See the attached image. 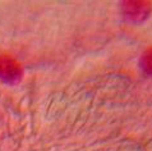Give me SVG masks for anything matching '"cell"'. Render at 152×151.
I'll list each match as a JSON object with an SVG mask.
<instances>
[{
	"label": "cell",
	"mask_w": 152,
	"mask_h": 151,
	"mask_svg": "<svg viewBox=\"0 0 152 151\" xmlns=\"http://www.w3.org/2000/svg\"><path fill=\"white\" fill-rule=\"evenodd\" d=\"M22 77V67L9 55L0 56V79L7 83H15Z\"/></svg>",
	"instance_id": "cell-1"
},
{
	"label": "cell",
	"mask_w": 152,
	"mask_h": 151,
	"mask_svg": "<svg viewBox=\"0 0 152 151\" xmlns=\"http://www.w3.org/2000/svg\"><path fill=\"white\" fill-rule=\"evenodd\" d=\"M141 64H142V69L145 70L147 74L152 76V48H150L143 54Z\"/></svg>",
	"instance_id": "cell-3"
},
{
	"label": "cell",
	"mask_w": 152,
	"mask_h": 151,
	"mask_svg": "<svg viewBox=\"0 0 152 151\" xmlns=\"http://www.w3.org/2000/svg\"><path fill=\"white\" fill-rule=\"evenodd\" d=\"M150 4L146 1H128L124 3V13L126 18L132 21H142L150 13Z\"/></svg>",
	"instance_id": "cell-2"
}]
</instances>
